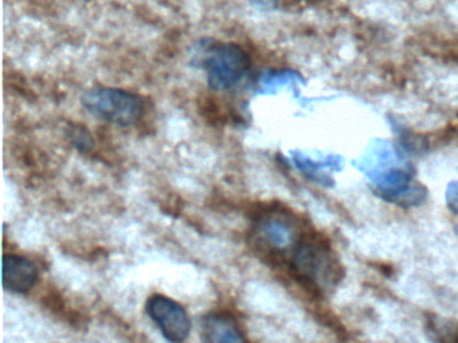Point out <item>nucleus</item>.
<instances>
[{
    "instance_id": "nucleus-1",
    "label": "nucleus",
    "mask_w": 458,
    "mask_h": 343,
    "mask_svg": "<svg viewBox=\"0 0 458 343\" xmlns=\"http://www.w3.org/2000/svg\"><path fill=\"white\" fill-rule=\"evenodd\" d=\"M200 43V63L208 74V85L211 90L225 91L241 82L249 67L250 56L237 43Z\"/></svg>"
},
{
    "instance_id": "nucleus-2",
    "label": "nucleus",
    "mask_w": 458,
    "mask_h": 343,
    "mask_svg": "<svg viewBox=\"0 0 458 343\" xmlns=\"http://www.w3.org/2000/svg\"><path fill=\"white\" fill-rule=\"evenodd\" d=\"M81 104L95 117L119 126L135 125L144 114L140 96L123 88H90L82 96Z\"/></svg>"
},
{
    "instance_id": "nucleus-3",
    "label": "nucleus",
    "mask_w": 458,
    "mask_h": 343,
    "mask_svg": "<svg viewBox=\"0 0 458 343\" xmlns=\"http://www.w3.org/2000/svg\"><path fill=\"white\" fill-rule=\"evenodd\" d=\"M146 311L165 339L183 342L189 338L191 319L181 303L165 295L155 294L147 300Z\"/></svg>"
},
{
    "instance_id": "nucleus-4",
    "label": "nucleus",
    "mask_w": 458,
    "mask_h": 343,
    "mask_svg": "<svg viewBox=\"0 0 458 343\" xmlns=\"http://www.w3.org/2000/svg\"><path fill=\"white\" fill-rule=\"evenodd\" d=\"M39 271L33 260L20 255H4L2 280L4 289L14 294H28L38 283Z\"/></svg>"
},
{
    "instance_id": "nucleus-5",
    "label": "nucleus",
    "mask_w": 458,
    "mask_h": 343,
    "mask_svg": "<svg viewBox=\"0 0 458 343\" xmlns=\"http://www.w3.org/2000/svg\"><path fill=\"white\" fill-rule=\"evenodd\" d=\"M200 332L202 339L208 343L246 342V337L235 319L221 311H214L202 316Z\"/></svg>"
},
{
    "instance_id": "nucleus-6",
    "label": "nucleus",
    "mask_w": 458,
    "mask_h": 343,
    "mask_svg": "<svg viewBox=\"0 0 458 343\" xmlns=\"http://www.w3.org/2000/svg\"><path fill=\"white\" fill-rule=\"evenodd\" d=\"M68 137L79 152L87 155V153H90L95 149V138H93L92 133L84 125L71 123V126L68 128Z\"/></svg>"
}]
</instances>
